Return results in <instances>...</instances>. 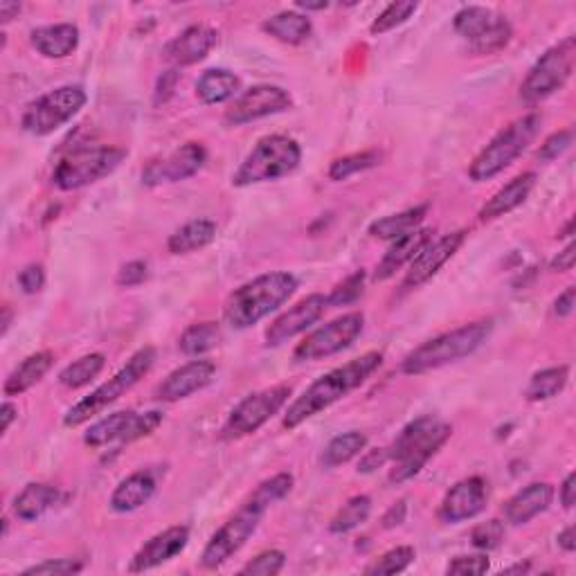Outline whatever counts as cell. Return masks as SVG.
<instances>
[{"mask_svg": "<svg viewBox=\"0 0 576 576\" xmlns=\"http://www.w3.org/2000/svg\"><path fill=\"white\" fill-rule=\"evenodd\" d=\"M84 570V563L77 561V558H48V561H41L36 565L25 567L23 574L25 576H70V574H79Z\"/></svg>", "mask_w": 576, "mask_h": 576, "instance_id": "45", "label": "cell"}, {"mask_svg": "<svg viewBox=\"0 0 576 576\" xmlns=\"http://www.w3.org/2000/svg\"><path fill=\"white\" fill-rule=\"evenodd\" d=\"M32 48L45 59H66L79 45V30L72 23L36 27L30 34Z\"/></svg>", "mask_w": 576, "mask_h": 576, "instance_id": "26", "label": "cell"}, {"mask_svg": "<svg viewBox=\"0 0 576 576\" xmlns=\"http://www.w3.org/2000/svg\"><path fill=\"white\" fill-rule=\"evenodd\" d=\"M426 214H428V205H417L399 214L383 216V219H378L369 225V234H372L374 239L394 241L403 237V234L417 230L423 223V219H426Z\"/></svg>", "mask_w": 576, "mask_h": 576, "instance_id": "33", "label": "cell"}, {"mask_svg": "<svg viewBox=\"0 0 576 576\" xmlns=\"http://www.w3.org/2000/svg\"><path fill=\"white\" fill-rule=\"evenodd\" d=\"M405 516H408V504H405V500H399L394 507L387 509V513L383 516V527L385 529L399 527L405 522Z\"/></svg>", "mask_w": 576, "mask_h": 576, "instance_id": "54", "label": "cell"}, {"mask_svg": "<svg viewBox=\"0 0 576 576\" xmlns=\"http://www.w3.org/2000/svg\"><path fill=\"white\" fill-rule=\"evenodd\" d=\"M367 435L363 432H345V435H338L329 441V446L324 448L322 453V466L336 468L340 464H347L351 459L358 457L367 448Z\"/></svg>", "mask_w": 576, "mask_h": 576, "instance_id": "37", "label": "cell"}, {"mask_svg": "<svg viewBox=\"0 0 576 576\" xmlns=\"http://www.w3.org/2000/svg\"><path fill=\"white\" fill-rule=\"evenodd\" d=\"M450 435H453V428L435 417H419L410 421L408 426L396 435L392 446L387 448L390 462H394L390 482L401 484L412 480L414 475H419L423 466H426L430 459L437 455V450L450 439Z\"/></svg>", "mask_w": 576, "mask_h": 576, "instance_id": "4", "label": "cell"}, {"mask_svg": "<svg viewBox=\"0 0 576 576\" xmlns=\"http://www.w3.org/2000/svg\"><path fill=\"white\" fill-rule=\"evenodd\" d=\"M576 477H574V473H570L565 477L563 480V484H561V504L565 509H572L574 507V500H576V495H574V491H576Z\"/></svg>", "mask_w": 576, "mask_h": 576, "instance_id": "57", "label": "cell"}, {"mask_svg": "<svg viewBox=\"0 0 576 576\" xmlns=\"http://www.w3.org/2000/svg\"><path fill=\"white\" fill-rule=\"evenodd\" d=\"M126 156H129V151L122 147H108V144L79 147L59 160V165L52 171V183L61 192L93 185L97 180L111 176Z\"/></svg>", "mask_w": 576, "mask_h": 576, "instance_id": "9", "label": "cell"}, {"mask_svg": "<svg viewBox=\"0 0 576 576\" xmlns=\"http://www.w3.org/2000/svg\"><path fill=\"white\" fill-rule=\"evenodd\" d=\"M491 331H493L491 320H477L448 333H441V336L423 342V345L410 351V354L401 360L399 365L401 374L419 376L432 372V369L457 363V360L475 354V351L484 345L486 338L491 336Z\"/></svg>", "mask_w": 576, "mask_h": 576, "instance_id": "5", "label": "cell"}, {"mask_svg": "<svg viewBox=\"0 0 576 576\" xmlns=\"http://www.w3.org/2000/svg\"><path fill=\"white\" fill-rule=\"evenodd\" d=\"M216 45H219V32L214 27L192 25L162 48V57L176 68L194 66V63L203 61Z\"/></svg>", "mask_w": 576, "mask_h": 576, "instance_id": "22", "label": "cell"}, {"mask_svg": "<svg viewBox=\"0 0 576 576\" xmlns=\"http://www.w3.org/2000/svg\"><path fill=\"white\" fill-rule=\"evenodd\" d=\"M264 32L286 45H302L313 32L309 16L300 12H279L264 21Z\"/></svg>", "mask_w": 576, "mask_h": 576, "instance_id": "32", "label": "cell"}, {"mask_svg": "<svg viewBox=\"0 0 576 576\" xmlns=\"http://www.w3.org/2000/svg\"><path fill=\"white\" fill-rule=\"evenodd\" d=\"M363 329H365L363 313L354 311L340 315V318L331 320L329 324H324V327L309 333V336L295 347L293 358L297 363H311V360L336 356L340 351H345L354 345Z\"/></svg>", "mask_w": 576, "mask_h": 576, "instance_id": "13", "label": "cell"}, {"mask_svg": "<svg viewBox=\"0 0 576 576\" xmlns=\"http://www.w3.org/2000/svg\"><path fill=\"white\" fill-rule=\"evenodd\" d=\"M511 36H513L511 23L504 16H498V21H495L489 30L480 36V39L468 43V50H471L473 54H498L500 50L507 48Z\"/></svg>", "mask_w": 576, "mask_h": 576, "instance_id": "40", "label": "cell"}, {"mask_svg": "<svg viewBox=\"0 0 576 576\" xmlns=\"http://www.w3.org/2000/svg\"><path fill=\"white\" fill-rule=\"evenodd\" d=\"M216 239V223L210 219H196L185 223L167 239V250L171 255H189V252L203 250Z\"/></svg>", "mask_w": 576, "mask_h": 576, "instance_id": "31", "label": "cell"}, {"mask_svg": "<svg viewBox=\"0 0 576 576\" xmlns=\"http://www.w3.org/2000/svg\"><path fill=\"white\" fill-rule=\"evenodd\" d=\"M153 363H156V349L153 347H142L135 351V354L126 360V365L117 372L115 376L108 378L106 383H102L97 390L90 392L84 399L77 401L63 417V426L68 428H79L84 426L86 421L97 417L99 412H104L108 405H113L117 399L133 390L144 376L151 372Z\"/></svg>", "mask_w": 576, "mask_h": 576, "instance_id": "7", "label": "cell"}, {"mask_svg": "<svg viewBox=\"0 0 576 576\" xmlns=\"http://www.w3.org/2000/svg\"><path fill=\"white\" fill-rule=\"evenodd\" d=\"M556 540H558V547L563 549V552H567V554H572L574 549H576V538H574V527L570 525V527H565L561 534L556 536Z\"/></svg>", "mask_w": 576, "mask_h": 576, "instance_id": "59", "label": "cell"}, {"mask_svg": "<svg viewBox=\"0 0 576 576\" xmlns=\"http://www.w3.org/2000/svg\"><path fill=\"white\" fill-rule=\"evenodd\" d=\"M554 500V486L547 482H534L525 486V489L518 491L513 498L504 504V520L513 527L527 525L529 520H534L540 513H545L549 509V504Z\"/></svg>", "mask_w": 576, "mask_h": 576, "instance_id": "23", "label": "cell"}, {"mask_svg": "<svg viewBox=\"0 0 576 576\" xmlns=\"http://www.w3.org/2000/svg\"><path fill=\"white\" fill-rule=\"evenodd\" d=\"M502 538H504V522L495 518L480 522V525L471 531V543L475 549H480V552H491V549L500 547Z\"/></svg>", "mask_w": 576, "mask_h": 576, "instance_id": "46", "label": "cell"}, {"mask_svg": "<svg viewBox=\"0 0 576 576\" xmlns=\"http://www.w3.org/2000/svg\"><path fill=\"white\" fill-rule=\"evenodd\" d=\"M241 79L230 70L216 68V70H205L196 81V97L201 99L203 104H223L230 102V99L239 93Z\"/></svg>", "mask_w": 576, "mask_h": 576, "instance_id": "30", "label": "cell"}, {"mask_svg": "<svg viewBox=\"0 0 576 576\" xmlns=\"http://www.w3.org/2000/svg\"><path fill=\"white\" fill-rule=\"evenodd\" d=\"M576 59V41L574 36H567L554 48H549L540 57L531 70L527 72L525 81L520 86V99L525 104H538L543 99L552 97L556 90H561L567 79L572 77Z\"/></svg>", "mask_w": 576, "mask_h": 576, "instance_id": "10", "label": "cell"}, {"mask_svg": "<svg viewBox=\"0 0 576 576\" xmlns=\"http://www.w3.org/2000/svg\"><path fill=\"white\" fill-rule=\"evenodd\" d=\"M158 480L151 471H135L115 486L111 493V509L115 513H131L147 504L156 495Z\"/></svg>", "mask_w": 576, "mask_h": 576, "instance_id": "27", "label": "cell"}, {"mask_svg": "<svg viewBox=\"0 0 576 576\" xmlns=\"http://www.w3.org/2000/svg\"><path fill=\"white\" fill-rule=\"evenodd\" d=\"M18 286L23 288V293L34 295L39 293L45 286V268L41 264H30L18 273Z\"/></svg>", "mask_w": 576, "mask_h": 576, "instance_id": "51", "label": "cell"}, {"mask_svg": "<svg viewBox=\"0 0 576 576\" xmlns=\"http://www.w3.org/2000/svg\"><path fill=\"white\" fill-rule=\"evenodd\" d=\"M88 95L81 86H59L50 93L41 95L39 99L25 108L21 117V126L25 133L43 138L50 135L63 124H68L81 108L86 106Z\"/></svg>", "mask_w": 576, "mask_h": 576, "instance_id": "11", "label": "cell"}, {"mask_svg": "<svg viewBox=\"0 0 576 576\" xmlns=\"http://www.w3.org/2000/svg\"><path fill=\"white\" fill-rule=\"evenodd\" d=\"M500 14L491 12L489 7H482V5H468L462 7L453 18V27L455 32L466 39L468 43H473L475 39H480V36L489 30V27L498 21Z\"/></svg>", "mask_w": 576, "mask_h": 576, "instance_id": "36", "label": "cell"}, {"mask_svg": "<svg viewBox=\"0 0 576 576\" xmlns=\"http://www.w3.org/2000/svg\"><path fill=\"white\" fill-rule=\"evenodd\" d=\"M464 239H466V232L455 230L450 234H444V237H439L437 241H430L428 246L410 261V268H408V273H405L403 284H401L403 291H414V288L430 282V279L455 257V252L462 248Z\"/></svg>", "mask_w": 576, "mask_h": 576, "instance_id": "17", "label": "cell"}, {"mask_svg": "<svg viewBox=\"0 0 576 576\" xmlns=\"http://www.w3.org/2000/svg\"><path fill=\"white\" fill-rule=\"evenodd\" d=\"M486 570H489V558H486V554L457 556L446 567L448 574H459V576H466V574L480 576V574H486Z\"/></svg>", "mask_w": 576, "mask_h": 576, "instance_id": "49", "label": "cell"}, {"mask_svg": "<svg viewBox=\"0 0 576 576\" xmlns=\"http://www.w3.org/2000/svg\"><path fill=\"white\" fill-rule=\"evenodd\" d=\"M414 556H417V552H414V547L410 545L394 547L390 549V552H385L381 558H376L372 565H367L365 574H376V576L401 574L414 563Z\"/></svg>", "mask_w": 576, "mask_h": 576, "instance_id": "42", "label": "cell"}, {"mask_svg": "<svg viewBox=\"0 0 576 576\" xmlns=\"http://www.w3.org/2000/svg\"><path fill=\"white\" fill-rule=\"evenodd\" d=\"M214 374H216V365L212 363V360H205V358L189 360V363L174 369V372H171L165 381L158 385L156 396L165 403L183 401L187 399V396L201 392L203 387L210 385L214 381Z\"/></svg>", "mask_w": 576, "mask_h": 576, "instance_id": "21", "label": "cell"}, {"mask_svg": "<svg viewBox=\"0 0 576 576\" xmlns=\"http://www.w3.org/2000/svg\"><path fill=\"white\" fill-rule=\"evenodd\" d=\"M61 500L57 486L32 482L14 498V516L23 522H34L54 509Z\"/></svg>", "mask_w": 576, "mask_h": 576, "instance_id": "28", "label": "cell"}, {"mask_svg": "<svg viewBox=\"0 0 576 576\" xmlns=\"http://www.w3.org/2000/svg\"><path fill=\"white\" fill-rule=\"evenodd\" d=\"M534 187H536V174L534 171H525V174L516 176L502 189H498V192L482 205V210L477 216H480V221H495L500 219V216H507L509 212H513L516 207L527 201Z\"/></svg>", "mask_w": 576, "mask_h": 576, "instance_id": "25", "label": "cell"}, {"mask_svg": "<svg viewBox=\"0 0 576 576\" xmlns=\"http://www.w3.org/2000/svg\"><path fill=\"white\" fill-rule=\"evenodd\" d=\"M327 309H329L327 295L313 293L309 297H304L302 302L291 306V309L279 315V318L266 329L264 336L266 347H279L284 345V342L293 340L295 336H300L306 329H311Z\"/></svg>", "mask_w": 576, "mask_h": 576, "instance_id": "18", "label": "cell"}, {"mask_svg": "<svg viewBox=\"0 0 576 576\" xmlns=\"http://www.w3.org/2000/svg\"><path fill=\"white\" fill-rule=\"evenodd\" d=\"M189 543V527L174 525L165 531H160L153 538H149L138 552L133 554L129 563V572H149L156 567L169 563L171 558H176Z\"/></svg>", "mask_w": 576, "mask_h": 576, "instance_id": "20", "label": "cell"}, {"mask_svg": "<svg viewBox=\"0 0 576 576\" xmlns=\"http://www.w3.org/2000/svg\"><path fill=\"white\" fill-rule=\"evenodd\" d=\"M221 342V329L216 322H198L187 327L178 338V349L185 356H203Z\"/></svg>", "mask_w": 576, "mask_h": 576, "instance_id": "35", "label": "cell"}, {"mask_svg": "<svg viewBox=\"0 0 576 576\" xmlns=\"http://www.w3.org/2000/svg\"><path fill=\"white\" fill-rule=\"evenodd\" d=\"M9 324H12V311H9L7 306H5V309H3V336L9 331Z\"/></svg>", "mask_w": 576, "mask_h": 576, "instance_id": "62", "label": "cell"}, {"mask_svg": "<svg viewBox=\"0 0 576 576\" xmlns=\"http://www.w3.org/2000/svg\"><path fill=\"white\" fill-rule=\"evenodd\" d=\"M21 9H23L21 3H14V0H3V3H0V23L3 25L12 23L14 18H18V14H21Z\"/></svg>", "mask_w": 576, "mask_h": 576, "instance_id": "58", "label": "cell"}, {"mask_svg": "<svg viewBox=\"0 0 576 576\" xmlns=\"http://www.w3.org/2000/svg\"><path fill=\"white\" fill-rule=\"evenodd\" d=\"M574 140V133L572 129H563V131H556L549 135V138L540 144V149L536 153V158L540 162H552L558 156H563V153L570 149V144Z\"/></svg>", "mask_w": 576, "mask_h": 576, "instance_id": "48", "label": "cell"}, {"mask_svg": "<svg viewBox=\"0 0 576 576\" xmlns=\"http://www.w3.org/2000/svg\"><path fill=\"white\" fill-rule=\"evenodd\" d=\"M381 365H383L381 351H367V354H363L360 358L349 360L347 365L331 369V372L320 376L318 381L311 383L291 405H288L282 426L286 430H295L297 426H302L306 419L315 417V414L331 408L333 403H338L340 399H345L347 394L358 390L376 369H381Z\"/></svg>", "mask_w": 576, "mask_h": 576, "instance_id": "2", "label": "cell"}, {"mask_svg": "<svg viewBox=\"0 0 576 576\" xmlns=\"http://www.w3.org/2000/svg\"><path fill=\"white\" fill-rule=\"evenodd\" d=\"M293 475L291 473H277L268 480L261 482L255 491L248 495V500L241 504L239 511L225 520V525L216 531L205 545L201 554V567L205 570H216L225 561L239 552V549L248 543L250 536L255 534L261 518L266 511L273 507L277 500L286 498L293 489Z\"/></svg>", "mask_w": 576, "mask_h": 576, "instance_id": "1", "label": "cell"}, {"mask_svg": "<svg viewBox=\"0 0 576 576\" xmlns=\"http://www.w3.org/2000/svg\"><path fill=\"white\" fill-rule=\"evenodd\" d=\"M297 291V277L284 270L259 275L241 284L223 304V320L228 327L243 331L275 313Z\"/></svg>", "mask_w": 576, "mask_h": 576, "instance_id": "3", "label": "cell"}, {"mask_svg": "<svg viewBox=\"0 0 576 576\" xmlns=\"http://www.w3.org/2000/svg\"><path fill=\"white\" fill-rule=\"evenodd\" d=\"M572 230H574V221L570 219V221H567L565 228H563L561 232H558V237H572Z\"/></svg>", "mask_w": 576, "mask_h": 576, "instance_id": "63", "label": "cell"}, {"mask_svg": "<svg viewBox=\"0 0 576 576\" xmlns=\"http://www.w3.org/2000/svg\"><path fill=\"white\" fill-rule=\"evenodd\" d=\"M0 417H3V432H7L9 428H12V423L16 421V417H18V408L14 403H9V401H5L3 403V408H0Z\"/></svg>", "mask_w": 576, "mask_h": 576, "instance_id": "60", "label": "cell"}, {"mask_svg": "<svg viewBox=\"0 0 576 576\" xmlns=\"http://www.w3.org/2000/svg\"><path fill=\"white\" fill-rule=\"evenodd\" d=\"M540 124H543V117L538 113H527L518 117V120H513L509 126H504V129L477 153L471 167H468V178H471L473 183H484V180H491L502 174V171L511 167L513 162L527 151L529 144L534 142L540 131Z\"/></svg>", "mask_w": 576, "mask_h": 576, "instance_id": "6", "label": "cell"}, {"mask_svg": "<svg viewBox=\"0 0 576 576\" xmlns=\"http://www.w3.org/2000/svg\"><path fill=\"white\" fill-rule=\"evenodd\" d=\"M52 365H54L52 351H36V354L27 356L23 363L5 378L3 394L5 396H21L27 390H32L36 383L43 381V376L50 372Z\"/></svg>", "mask_w": 576, "mask_h": 576, "instance_id": "29", "label": "cell"}, {"mask_svg": "<svg viewBox=\"0 0 576 576\" xmlns=\"http://www.w3.org/2000/svg\"><path fill=\"white\" fill-rule=\"evenodd\" d=\"M174 86H176V70H167L165 75L160 77L158 81V90H156V102H167L169 95L174 93Z\"/></svg>", "mask_w": 576, "mask_h": 576, "instance_id": "56", "label": "cell"}, {"mask_svg": "<svg viewBox=\"0 0 576 576\" xmlns=\"http://www.w3.org/2000/svg\"><path fill=\"white\" fill-rule=\"evenodd\" d=\"M207 160V151L201 142H187L176 151H171L165 158L151 160L142 169L144 187H160L169 183H180V180L192 178L203 169Z\"/></svg>", "mask_w": 576, "mask_h": 576, "instance_id": "16", "label": "cell"}, {"mask_svg": "<svg viewBox=\"0 0 576 576\" xmlns=\"http://www.w3.org/2000/svg\"><path fill=\"white\" fill-rule=\"evenodd\" d=\"M567 381H570V367L567 365L540 369V372H536L529 378V385L525 390L527 401L538 403V401L554 399V396H558L565 390Z\"/></svg>", "mask_w": 576, "mask_h": 576, "instance_id": "34", "label": "cell"}, {"mask_svg": "<svg viewBox=\"0 0 576 576\" xmlns=\"http://www.w3.org/2000/svg\"><path fill=\"white\" fill-rule=\"evenodd\" d=\"M576 246L574 243H567V248L563 252H558L552 261V270L554 273H567V270L574 268V259H576Z\"/></svg>", "mask_w": 576, "mask_h": 576, "instance_id": "55", "label": "cell"}, {"mask_svg": "<svg viewBox=\"0 0 576 576\" xmlns=\"http://www.w3.org/2000/svg\"><path fill=\"white\" fill-rule=\"evenodd\" d=\"M293 106V97L282 86L259 84L248 88L246 93L234 99V104L225 111V124L243 126L261 117L284 113Z\"/></svg>", "mask_w": 576, "mask_h": 576, "instance_id": "15", "label": "cell"}, {"mask_svg": "<svg viewBox=\"0 0 576 576\" xmlns=\"http://www.w3.org/2000/svg\"><path fill=\"white\" fill-rule=\"evenodd\" d=\"M387 462H390V453H387V448L367 450V453L360 457V462H358V473H374L376 468L385 466Z\"/></svg>", "mask_w": 576, "mask_h": 576, "instance_id": "52", "label": "cell"}, {"mask_svg": "<svg viewBox=\"0 0 576 576\" xmlns=\"http://www.w3.org/2000/svg\"><path fill=\"white\" fill-rule=\"evenodd\" d=\"M104 365H106L104 354H86L63 369L59 374V383L63 387H68V390H79V387L93 383L95 378L102 374Z\"/></svg>", "mask_w": 576, "mask_h": 576, "instance_id": "38", "label": "cell"}, {"mask_svg": "<svg viewBox=\"0 0 576 576\" xmlns=\"http://www.w3.org/2000/svg\"><path fill=\"white\" fill-rule=\"evenodd\" d=\"M489 500V489L482 477H466L450 489L439 504V520L446 525H457V522L471 520L486 509Z\"/></svg>", "mask_w": 576, "mask_h": 576, "instance_id": "19", "label": "cell"}, {"mask_svg": "<svg viewBox=\"0 0 576 576\" xmlns=\"http://www.w3.org/2000/svg\"><path fill=\"white\" fill-rule=\"evenodd\" d=\"M288 396H291V385H273L255 394H248L246 399L234 405L228 421L221 430L225 441H237L257 432L268 419L284 408Z\"/></svg>", "mask_w": 576, "mask_h": 576, "instance_id": "12", "label": "cell"}, {"mask_svg": "<svg viewBox=\"0 0 576 576\" xmlns=\"http://www.w3.org/2000/svg\"><path fill=\"white\" fill-rule=\"evenodd\" d=\"M529 570V565H513V567H507V574H511V572H527Z\"/></svg>", "mask_w": 576, "mask_h": 576, "instance_id": "64", "label": "cell"}, {"mask_svg": "<svg viewBox=\"0 0 576 576\" xmlns=\"http://www.w3.org/2000/svg\"><path fill=\"white\" fill-rule=\"evenodd\" d=\"M302 149L288 135H266L252 149L239 169L234 171V187H250L259 183L279 180L300 167Z\"/></svg>", "mask_w": 576, "mask_h": 576, "instance_id": "8", "label": "cell"}, {"mask_svg": "<svg viewBox=\"0 0 576 576\" xmlns=\"http://www.w3.org/2000/svg\"><path fill=\"white\" fill-rule=\"evenodd\" d=\"M147 277H149V266L144 264V261L135 259L120 268V273H117V284L124 288H133V286H140Z\"/></svg>", "mask_w": 576, "mask_h": 576, "instance_id": "50", "label": "cell"}, {"mask_svg": "<svg viewBox=\"0 0 576 576\" xmlns=\"http://www.w3.org/2000/svg\"><path fill=\"white\" fill-rule=\"evenodd\" d=\"M162 423V412H115L95 421L84 432V444L90 448H104L111 444H133V441L153 435Z\"/></svg>", "mask_w": 576, "mask_h": 576, "instance_id": "14", "label": "cell"}, {"mask_svg": "<svg viewBox=\"0 0 576 576\" xmlns=\"http://www.w3.org/2000/svg\"><path fill=\"white\" fill-rule=\"evenodd\" d=\"M419 5L417 3H392L387 5L381 14L374 18V23L369 25V32L372 34H387L396 30V27H401L403 23H408L412 14L417 12Z\"/></svg>", "mask_w": 576, "mask_h": 576, "instance_id": "43", "label": "cell"}, {"mask_svg": "<svg viewBox=\"0 0 576 576\" xmlns=\"http://www.w3.org/2000/svg\"><path fill=\"white\" fill-rule=\"evenodd\" d=\"M286 554L279 552V549H266V552L257 554L252 561L241 567L239 574L246 576H275L284 570Z\"/></svg>", "mask_w": 576, "mask_h": 576, "instance_id": "44", "label": "cell"}, {"mask_svg": "<svg viewBox=\"0 0 576 576\" xmlns=\"http://www.w3.org/2000/svg\"><path fill=\"white\" fill-rule=\"evenodd\" d=\"M381 162V156L376 151H360V153H351V156H342L338 160L331 162L329 167V178L336 180H347L349 176L360 174V171H367L376 167Z\"/></svg>", "mask_w": 576, "mask_h": 576, "instance_id": "41", "label": "cell"}, {"mask_svg": "<svg viewBox=\"0 0 576 576\" xmlns=\"http://www.w3.org/2000/svg\"><path fill=\"white\" fill-rule=\"evenodd\" d=\"M430 241H432L430 228H417L408 234H403V237L399 239H394L390 250H387L383 259L378 261L376 273H374L376 282H385V279L394 277L396 270H401L405 264H410V261L417 257Z\"/></svg>", "mask_w": 576, "mask_h": 576, "instance_id": "24", "label": "cell"}, {"mask_svg": "<svg viewBox=\"0 0 576 576\" xmlns=\"http://www.w3.org/2000/svg\"><path fill=\"white\" fill-rule=\"evenodd\" d=\"M369 513H372V498H369V495H354V498H349L342 504L340 511L331 518V534H349V531L363 525L369 518Z\"/></svg>", "mask_w": 576, "mask_h": 576, "instance_id": "39", "label": "cell"}, {"mask_svg": "<svg viewBox=\"0 0 576 576\" xmlns=\"http://www.w3.org/2000/svg\"><path fill=\"white\" fill-rule=\"evenodd\" d=\"M295 7L304 9V12H320V9H327L329 3H324V0H322V3H302V0H300V3H297Z\"/></svg>", "mask_w": 576, "mask_h": 576, "instance_id": "61", "label": "cell"}, {"mask_svg": "<svg viewBox=\"0 0 576 576\" xmlns=\"http://www.w3.org/2000/svg\"><path fill=\"white\" fill-rule=\"evenodd\" d=\"M363 284H365V273H363V270H358V273L347 277L345 282L338 284V286L333 288V291L327 295L329 306H345V304H351L360 293H363Z\"/></svg>", "mask_w": 576, "mask_h": 576, "instance_id": "47", "label": "cell"}, {"mask_svg": "<svg viewBox=\"0 0 576 576\" xmlns=\"http://www.w3.org/2000/svg\"><path fill=\"white\" fill-rule=\"evenodd\" d=\"M574 306H576V288L570 286L554 300V315H558V318H567V315L574 313Z\"/></svg>", "mask_w": 576, "mask_h": 576, "instance_id": "53", "label": "cell"}]
</instances>
